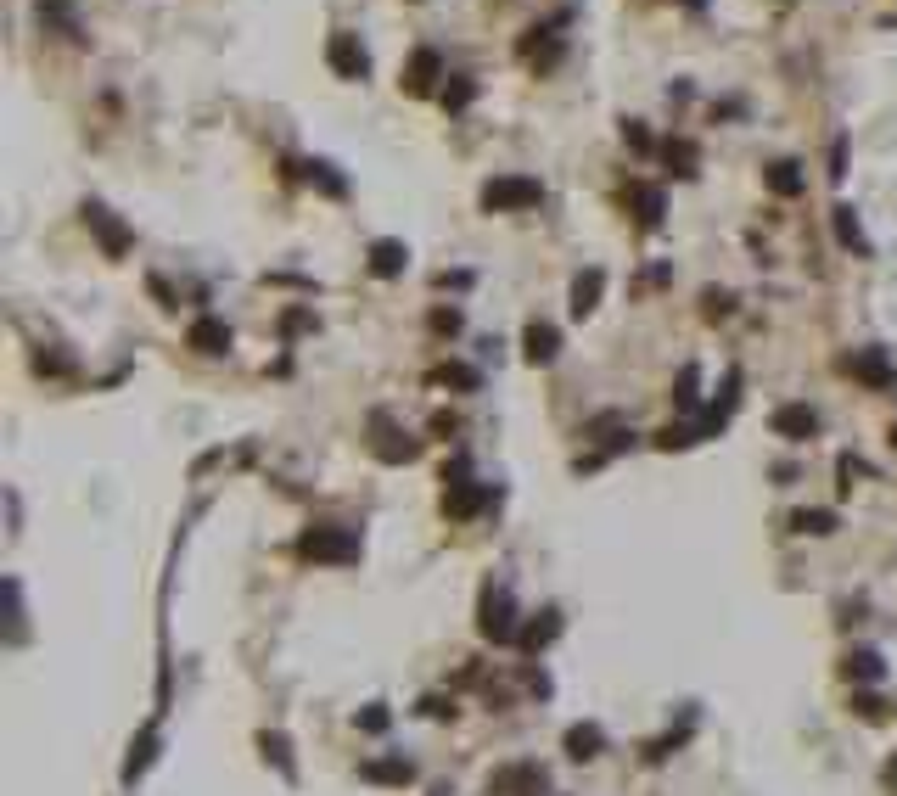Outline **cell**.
<instances>
[{
    "mask_svg": "<svg viewBox=\"0 0 897 796\" xmlns=\"http://www.w3.org/2000/svg\"><path fill=\"white\" fill-rule=\"evenodd\" d=\"M477 634L494 645H516L522 640V623H516V600L505 583H483V595H477Z\"/></svg>",
    "mask_w": 897,
    "mask_h": 796,
    "instance_id": "6da1fadb",
    "label": "cell"
},
{
    "mask_svg": "<svg viewBox=\"0 0 897 796\" xmlns=\"http://www.w3.org/2000/svg\"><path fill=\"white\" fill-rule=\"evenodd\" d=\"M298 555L303 561H331V567H348L359 561V533L354 527H337V522H314L298 533Z\"/></svg>",
    "mask_w": 897,
    "mask_h": 796,
    "instance_id": "7a4b0ae2",
    "label": "cell"
},
{
    "mask_svg": "<svg viewBox=\"0 0 897 796\" xmlns=\"http://www.w3.org/2000/svg\"><path fill=\"white\" fill-rule=\"evenodd\" d=\"M483 214H522V208H539L544 202V185L533 174H494V180L477 191Z\"/></svg>",
    "mask_w": 897,
    "mask_h": 796,
    "instance_id": "3957f363",
    "label": "cell"
},
{
    "mask_svg": "<svg viewBox=\"0 0 897 796\" xmlns=\"http://www.w3.org/2000/svg\"><path fill=\"white\" fill-rule=\"evenodd\" d=\"M371 455L382 460V466H410V460L421 455V438H415V432H404L387 410H376V415H371Z\"/></svg>",
    "mask_w": 897,
    "mask_h": 796,
    "instance_id": "277c9868",
    "label": "cell"
},
{
    "mask_svg": "<svg viewBox=\"0 0 897 796\" xmlns=\"http://www.w3.org/2000/svg\"><path fill=\"white\" fill-rule=\"evenodd\" d=\"M488 499H494V494L466 477V460H455V471H443V511H449V516H477Z\"/></svg>",
    "mask_w": 897,
    "mask_h": 796,
    "instance_id": "5b68a950",
    "label": "cell"
},
{
    "mask_svg": "<svg viewBox=\"0 0 897 796\" xmlns=\"http://www.w3.org/2000/svg\"><path fill=\"white\" fill-rule=\"evenodd\" d=\"M841 370L853 376V382L875 387V393H886V387H897V365L886 359V348H853V354L841 359Z\"/></svg>",
    "mask_w": 897,
    "mask_h": 796,
    "instance_id": "8992f818",
    "label": "cell"
},
{
    "mask_svg": "<svg viewBox=\"0 0 897 796\" xmlns=\"http://www.w3.org/2000/svg\"><path fill=\"white\" fill-rule=\"evenodd\" d=\"M326 62H331V73H337V79H365V73H371V51L359 45L354 29H337V34H331V40H326Z\"/></svg>",
    "mask_w": 897,
    "mask_h": 796,
    "instance_id": "52a82bcc",
    "label": "cell"
},
{
    "mask_svg": "<svg viewBox=\"0 0 897 796\" xmlns=\"http://www.w3.org/2000/svg\"><path fill=\"white\" fill-rule=\"evenodd\" d=\"M769 427H774V438H785V443H808L813 432H819V410H813V404H780Z\"/></svg>",
    "mask_w": 897,
    "mask_h": 796,
    "instance_id": "ba28073f",
    "label": "cell"
},
{
    "mask_svg": "<svg viewBox=\"0 0 897 796\" xmlns=\"http://www.w3.org/2000/svg\"><path fill=\"white\" fill-rule=\"evenodd\" d=\"M533 791H544L539 763H511V768H499L494 780H488V796H533Z\"/></svg>",
    "mask_w": 897,
    "mask_h": 796,
    "instance_id": "9c48e42d",
    "label": "cell"
},
{
    "mask_svg": "<svg viewBox=\"0 0 897 796\" xmlns=\"http://www.w3.org/2000/svg\"><path fill=\"white\" fill-rule=\"evenodd\" d=\"M186 342L197 348L202 359H219V354H230V326L219 320V314H202V320H191Z\"/></svg>",
    "mask_w": 897,
    "mask_h": 796,
    "instance_id": "30bf717a",
    "label": "cell"
},
{
    "mask_svg": "<svg viewBox=\"0 0 897 796\" xmlns=\"http://www.w3.org/2000/svg\"><path fill=\"white\" fill-rule=\"evenodd\" d=\"M85 225L101 236V253H107V258H124V253H129V230L118 225V219L101 208V202H85Z\"/></svg>",
    "mask_w": 897,
    "mask_h": 796,
    "instance_id": "8fae6325",
    "label": "cell"
},
{
    "mask_svg": "<svg viewBox=\"0 0 897 796\" xmlns=\"http://www.w3.org/2000/svg\"><path fill=\"white\" fill-rule=\"evenodd\" d=\"M556 354H561V331L550 326V320H527V331H522V359L527 365H550Z\"/></svg>",
    "mask_w": 897,
    "mask_h": 796,
    "instance_id": "7c38bea8",
    "label": "cell"
},
{
    "mask_svg": "<svg viewBox=\"0 0 897 796\" xmlns=\"http://www.w3.org/2000/svg\"><path fill=\"white\" fill-rule=\"evenodd\" d=\"M438 79H443L438 51H432V45H421V51L410 57V68H404V90H410V96H427V90L438 85Z\"/></svg>",
    "mask_w": 897,
    "mask_h": 796,
    "instance_id": "4fadbf2b",
    "label": "cell"
},
{
    "mask_svg": "<svg viewBox=\"0 0 897 796\" xmlns=\"http://www.w3.org/2000/svg\"><path fill=\"white\" fill-rule=\"evenodd\" d=\"M410 270V247L393 242V236H382V242H371V275H382V281H393V275Z\"/></svg>",
    "mask_w": 897,
    "mask_h": 796,
    "instance_id": "5bb4252c",
    "label": "cell"
},
{
    "mask_svg": "<svg viewBox=\"0 0 897 796\" xmlns=\"http://www.w3.org/2000/svg\"><path fill=\"white\" fill-rule=\"evenodd\" d=\"M359 780H371V785H410L415 780V763H410V757H371V763L359 768Z\"/></svg>",
    "mask_w": 897,
    "mask_h": 796,
    "instance_id": "9a60e30c",
    "label": "cell"
},
{
    "mask_svg": "<svg viewBox=\"0 0 897 796\" xmlns=\"http://www.w3.org/2000/svg\"><path fill=\"white\" fill-rule=\"evenodd\" d=\"M561 746H567L572 763H595V757L606 752V735H600V724H572Z\"/></svg>",
    "mask_w": 897,
    "mask_h": 796,
    "instance_id": "2e32d148",
    "label": "cell"
},
{
    "mask_svg": "<svg viewBox=\"0 0 897 796\" xmlns=\"http://www.w3.org/2000/svg\"><path fill=\"white\" fill-rule=\"evenodd\" d=\"M556 634H561V612H556V606H544V612H539V617H533V623L522 628V640H516V645H522L527 656H539L544 645L556 640Z\"/></svg>",
    "mask_w": 897,
    "mask_h": 796,
    "instance_id": "e0dca14e",
    "label": "cell"
},
{
    "mask_svg": "<svg viewBox=\"0 0 897 796\" xmlns=\"http://www.w3.org/2000/svg\"><path fill=\"white\" fill-rule=\"evenodd\" d=\"M763 180H769L774 197H802V191H808V180H802V163H791V157L769 163V169H763Z\"/></svg>",
    "mask_w": 897,
    "mask_h": 796,
    "instance_id": "ac0fdd59",
    "label": "cell"
},
{
    "mask_svg": "<svg viewBox=\"0 0 897 796\" xmlns=\"http://www.w3.org/2000/svg\"><path fill=\"white\" fill-rule=\"evenodd\" d=\"M600 292H606V275L600 270H584L578 281H572V314L584 320V314H595L600 309Z\"/></svg>",
    "mask_w": 897,
    "mask_h": 796,
    "instance_id": "d6986e66",
    "label": "cell"
},
{
    "mask_svg": "<svg viewBox=\"0 0 897 796\" xmlns=\"http://www.w3.org/2000/svg\"><path fill=\"white\" fill-rule=\"evenodd\" d=\"M841 673L858 684H875V679H886V662H881V651H847L841 656Z\"/></svg>",
    "mask_w": 897,
    "mask_h": 796,
    "instance_id": "ffe728a7",
    "label": "cell"
},
{
    "mask_svg": "<svg viewBox=\"0 0 897 796\" xmlns=\"http://www.w3.org/2000/svg\"><path fill=\"white\" fill-rule=\"evenodd\" d=\"M258 752H264V763L281 768V780H298V763H292V740H286V735H270V729H264V735H258Z\"/></svg>",
    "mask_w": 897,
    "mask_h": 796,
    "instance_id": "44dd1931",
    "label": "cell"
},
{
    "mask_svg": "<svg viewBox=\"0 0 897 796\" xmlns=\"http://www.w3.org/2000/svg\"><path fill=\"white\" fill-rule=\"evenodd\" d=\"M836 242H841V247H853V253H869L864 225H858V208H847V202H836Z\"/></svg>",
    "mask_w": 897,
    "mask_h": 796,
    "instance_id": "7402d4cb",
    "label": "cell"
},
{
    "mask_svg": "<svg viewBox=\"0 0 897 796\" xmlns=\"http://www.w3.org/2000/svg\"><path fill=\"white\" fill-rule=\"evenodd\" d=\"M298 169H303V180H314V185H326L331 197H348V180H342V174H337V169H331L326 157H309V163H298Z\"/></svg>",
    "mask_w": 897,
    "mask_h": 796,
    "instance_id": "603a6c76",
    "label": "cell"
},
{
    "mask_svg": "<svg viewBox=\"0 0 897 796\" xmlns=\"http://www.w3.org/2000/svg\"><path fill=\"white\" fill-rule=\"evenodd\" d=\"M791 533H808V539H830V533H836V511H797V516H791Z\"/></svg>",
    "mask_w": 897,
    "mask_h": 796,
    "instance_id": "cb8c5ba5",
    "label": "cell"
},
{
    "mask_svg": "<svg viewBox=\"0 0 897 796\" xmlns=\"http://www.w3.org/2000/svg\"><path fill=\"white\" fill-rule=\"evenodd\" d=\"M634 208H640V225L656 230V225H662V208H668V202H662V191H656V185H634Z\"/></svg>",
    "mask_w": 897,
    "mask_h": 796,
    "instance_id": "d4e9b609",
    "label": "cell"
},
{
    "mask_svg": "<svg viewBox=\"0 0 897 796\" xmlns=\"http://www.w3.org/2000/svg\"><path fill=\"white\" fill-rule=\"evenodd\" d=\"M432 382H443V387H466V393H477V387H483V376H477L471 365H438V370H432Z\"/></svg>",
    "mask_w": 897,
    "mask_h": 796,
    "instance_id": "484cf974",
    "label": "cell"
},
{
    "mask_svg": "<svg viewBox=\"0 0 897 796\" xmlns=\"http://www.w3.org/2000/svg\"><path fill=\"white\" fill-rule=\"evenodd\" d=\"M471 96H477V85H471L466 73H449V85H443V107L460 113V107H471Z\"/></svg>",
    "mask_w": 897,
    "mask_h": 796,
    "instance_id": "4316f807",
    "label": "cell"
},
{
    "mask_svg": "<svg viewBox=\"0 0 897 796\" xmlns=\"http://www.w3.org/2000/svg\"><path fill=\"white\" fill-rule=\"evenodd\" d=\"M696 387H701V370L684 365V370H679V387H673V404H679V410H696V404H701Z\"/></svg>",
    "mask_w": 897,
    "mask_h": 796,
    "instance_id": "83f0119b",
    "label": "cell"
},
{
    "mask_svg": "<svg viewBox=\"0 0 897 796\" xmlns=\"http://www.w3.org/2000/svg\"><path fill=\"white\" fill-rule=\"evenodd\" d=\"M152 746H157V735L146 729L135 746H129V763H124V780H135V774H146V763H152Z\"/></svg>",
    "mask_w": 897,
    "mask_h": 796,
    "instance_id": "f1b7e54d",
    "label": "cell"
},
{
    "mask_svg": "<svg viewBox=\"0 0 897 796\" xmlns=\"http://www.w3.org/2000/svg\"><path fill=\"white\" fill-rule=\"evenodd\" d=\"M668 163L679 180H696V146L690 141H668Z\"/></svg>",
    "mask_w": 897,
    "mask_h": 796,
    "instance_id": "f546056e",
    "label": "cell"
},
{
    "mask_svg": "<svg viewBox=\"0 0 897 796\" xmlns=\"http://www.w3.org/2000/svg\"><path fill=\"white\" fill-rule=\"evenodd\" d=\"M729 309H735V298H729L724 286H707V292H701V314H707V320H724Z\"/></svg>",
    "mask_w": 897,
    "mask_h": 796,
    "instance_id": "4dcf8cb0",
    "label": "cell"
},
{
    "mask_svg": "<svg viewBox=\"0 0 897 796\" xmlns=\"http://www.w3.org/2000/svg\"><path fill=\"white\" fill-rule=\"evenodd\" d=\"M354 724H359V729H365V735H382V729H387V724H393V712H387V707H382V701H371V707L359 712Z\"/></svg>",
    "mask_w": 897,
    "mask_h": 796,
    "instance_id": "1f68e13d",
    "label": "cell"
},
{
    "mask_svg": "<svg viewBox=\"0 0 897 796\" xmlns=\"http://www.w3.org/2000/svg\"><path fill=\"white\" fill-rule=\"evenodd\" d=\"M623 141L634 146V152H651V135H645V124H640V118H628V124H623Z\"/></svg>",
    "mask_w": 897,
    "mask_h": 796,
    "instance_id": "d6a6232c",
    "label": "cell"
},
{
    "mask_svg": "<svg viewBox=\"0 0 897 796\" xmlns=\"http://www.w3.org/2000/svg\"><path fill=\"white\" fill-rule=\"evenodd\" d=\"M432 331L455 337V331H460V309H432Z\"/></svg>",
    "mask_w": 897,
    "mask_h": 796,
    "instance_id": "836d02e7",
    "label": "cell"
},
{
    "mask_svg": "<svg viewBox=\"0 0 897 796\" xmlns=\"http://www.w3.org/2000/svg\"><path fill=\"white\" fill-rule=\"evenodd\" d=\"M421 712H427V718H438V724H443V718H455V701H443V696H427V701H421Z\"/></svg>",
    "mask_w": 897,
    "mask_h": 796,
    "instance_id": "e575fe53",
    "label": "cell"
},
{
    "mask_svg": "<svg viewBox=\"0 0 897 796\" xmlns=\"http://www.w3.org/2000/svg\"><path fill=\"white\" fill-rule=\"evenodd\" d=\"M853 712H858V718H886V707L875 696H853Z\"/></svg>",
    "mask_w": 897,
    "mask_h": 796,
    "instance_id": "d590c367",
    "label": "cell"
},
{
    "mask_svg": "<svg viewBox=\"0 0 897 796\" xmlns=\"http://www.w3.org/2000/svg\"><path fill=\"white\" fill-rule=\"evenodd\" d=\"M830 174H836V180L847 174V141H836V146H830Z\"/></svg>",
    "mask_w": 897,
    "mask_h": 796,
    "instance_id": "8d00e7d4",
    "label": "cell"
},
{
    "mask_svg": "<svg viewBox=\"0 0 897 796\" xmlns=\"http://www.w3.org/2000/svg\"><path fill=\"white\" fill-rule=\"evenodd\" d=\"M309 326H314V314H303V309L286 314V331H309Z\"/></svg>",
    "mask_w": 897,
    "mask_h": 796,
    "instance_id": "74e56055",
    "label": "cell"
},
{
    "mask_svg": "<svg viewBox=\"0 0 897 796\" xmlns=\"http://www.w3.org/2000/svg\"><path fill=\"white\" fill-rule=\"evenodd\" d=\"M690 6H707V0H690Z\"/></svg>",
    "mask_w": 897,
    "mask_h": 796,
    "instance_id": "f35d334b",
    "label": "cell"
},
{
    "mask_svg": "<svg viewBox=\"0 0 897 796\" xmlns=\"http://www.w3.org/2000/svg\"><path fill=\"white\" fill-rule=\"evenodd\" d=\"M892 443H897V427H892Z\"/></svg>",
    "mask_w": 897,
    "mask_h": 796,
    "instance_id": "ab89813d",
    "label": "cell"
},
{
    "mask_svg": "<svg viewBox=\"0 0 897 796\" xmlns=\"http://www.w3.org/2000/svg\"><path fill=\"white\" fill-rule=\"evenodd\" d=\"M438 796H449V791H438Z\"/></svg>",
    "mask_w": 897,
    "mask_h": 796,
    "instance_id": "60d3db41",
    "label": "cell"
}]
</instances>
